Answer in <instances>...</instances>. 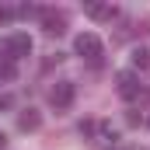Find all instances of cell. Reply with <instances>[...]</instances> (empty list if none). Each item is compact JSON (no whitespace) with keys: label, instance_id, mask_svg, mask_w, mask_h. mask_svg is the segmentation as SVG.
Masks as SVG:
<instances>
[{"label":"cell","instance_id":"2","mask_svg":"<svg viewBox=\"0 0 150 150\" xmlns=\"http://www.w3.org/2000/svg\"><path fill=\"white\" fill-rule=\"evenodd\" d=\"M4 52H7V59H21V56L32 52V38L25 35V32H18V35H11L4 42Z\"/></svg>","mask_w":150,"mask_h":150},{"label":"cell","instance_id":"12","mask_svg":"<svg viewBox=\"0 0 150 150\" xmlns=\"http://www.w3.org/2000/svg\"><path fill=\"white\" fill-rule=\"evenodd\" d=\"M0 147H4V133H0Z\"/></svg>","mask_w":150,"mask_h":150},{"label":"cell","instance_id":"5","mask_svg":"<svg viewBox=\"0 0 150 150\" xmlns=\"http://www.w3.org/2000/svg\"><path fill=\"white\" fill-rule=\"evenodd\" d=\"M115 84H119V94H122L126 101H133V98L140 94V84H136V74H129V70H122V74L115 77Z\"/></svg>","mask_w":150,"mask_h":150},{"label":"cell","instance_id":"6","mask_svg":"<svg viewBox=\"0 0 150 150\" xmlns=\"http://www.w3.org/2000/svg\"><path fill=\"white\" fill-rule=\"evenodd\" d=\"M84 14L94 18V21H112V18H115V7H108V4H84Z\"/></svg>","mask_w":150,"mask_h":150},{"label":"cell","instance_id":"7","mask_svg":"<svg viewBox=\"0 0 150 150\" xmlns=\"http://www.w3.org/2000/svg\"><path fill=\"white\" fill-rule=\"evenodd\" d=\"M38 122H42V115H38L35 108H28V112L18 115V129H25V133H28V129H38Z\"/></svg>","mask_w":150,"mask_h":150},{"label":"cell","instance_id":"11","mask_svg":"<svg viewBox=\"0 0 150 150\" xmlns=\"http://www.w3.org/2000/svg\"><path fill=\"white\" fill-rule=\"evenodd\" d=\"M0 108H11V94H0Z\"/></svg>","mask_w":150,"mask_h":150},{"label":"cell","instance_id":"1","mask_svg":"<svg viewBox=\"0 0 150 150\" xmlns=\"http://www.w3.org/2000/svg\"><path fill=\"white\" fill-rule=\"evenodd\" d=\"M74 49H77V56H84L87 63H101V38L94 35V32H80L77 35V42H74Z\"/></svg>","mask_w":150,"mask_h":150},{"label":"cell","instance_id":"3","mask_svg":"<svg viewBox=\"0 0 150 150\" xmlns=\"http://www.w3.org/2000/svg\"><path fill=\"white\" fill-rule=\"evenodd\" d=\"M74 94H77L74 84H70V80H59V84L49 91V101H52L56 108H70V105H74Z\"/></svg>","mask_w":150,"mask_h":150},{"label":"cell","instance_id":"10","mask_svg":"<svg viewBox=\"0 0 150 150\" xmlns=\"http://www.w3.org/2000/svg\"><path fill=\"white\" fill-rule=\"evenodd\" d=\"M11 18H14V11H11V7H0V25H7Z\"/></svg>","mask_w":150,"mask_h":150},{"label":"cell","instance_id":"9","mask_svg":"<svg viewBox=\"0 0 150 150\" xmlns=\"http://www.w3.org/2000/svg\"><path fill=\"white\" fill-rule=\"evenodd\" d=\"M133 67H136V70H147L150 67V49H136V52H133Z\"/></svg>","mask_w":150,"mask_h":150},{"label":"cell","instance_id":"4","mask_svg":"<svg viewBox=\"0 0 150 150\" xmlns=\"http://www.w3.org/2000/svg\"><path fill=\"white\" fill-rule=\"evenodd\" d=\"M42 28H45L49 35H63V32H67V14H59V11H42Z\"/></svg>","mask_w":150,"mask_h":150},{"label":"cell","instance_id":"8","mask_svg":"<svg viewBox=\"0 0 150 150\" xmlns=\"http://www.w3.org/2000/svg\"><path fill=\"white\" fill-rule=\"evenodd\" d=\"M18 70H14V59H7V56H0V84H7V80H14Z\"/></svg>","mask_w":150,"mask_h":150}]
</instances>
